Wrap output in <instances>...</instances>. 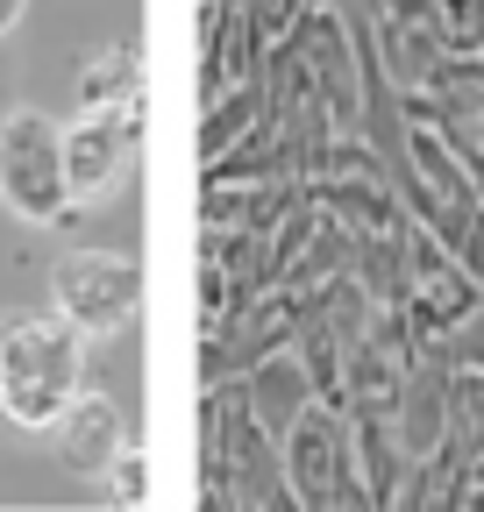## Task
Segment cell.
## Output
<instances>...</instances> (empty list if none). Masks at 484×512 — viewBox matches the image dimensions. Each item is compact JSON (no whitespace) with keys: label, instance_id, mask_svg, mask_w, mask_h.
I'll list each match as a JSON object with an SVG mask.
<instances>
[{"label":"cell","instance_id":"6da1fadb","mask_svg":"<svg viewBox=\"0 0 484 512\" xmlns=\"http://www.w3.org/2000/svg\"><path fill=\"white\" fill-rule=\"evenodd\" d=\"M86 356L93 342L72 328L65 313H43V320H22V328L0 335V413L15 427L43 434L65 399L86 384Z\"/></svg>","mask_w":484,"mask_h":512},{"label":"cell","instance_id":"7a4b0ae2","mask_svg":"<svg viewBox=\"0 0 484 512\" xmlns=\"http://www.w3.org/2000/svg\"><path fill=\"white\" fill-rule=\"evenodd\" d=\"M0 207L15 221H65V121H50L43 107L0 114Z\"/></svg>","mask_w":484,"mask_h":512},{"label":"cell","instance_id":"3957f363","mask_svg":"<svg viewBox=\"0 0 484 512\" xmlns=\"http://www.w3.org/2000/svg\"><path fill=\"white\" fill-rule=\"evenodd\" d=\"M278 470H285V498L292 505H371V491H363V477H356L349 420L328 399H314L278 434Z\"/></svg>","mask_w":484,"mask_h":512},{"label":"cell","instance_id":"277c9868","mask_svg":"<svg viewBox=\"0 0 484 512\" xmlns=\"http://www.w3.org/2000/svg\"><path fill=\"white\" fill-rule=\"evenodd\" d=\"M50 313H65L86 342L121 335L143 313V264L121 249H72L50 271Z\"/></svg>","mask_w":484,"mask_h":512},{"label":"cell","instance_id":"5b68a950","mask_svg":"<svg viewBox=\"0 0 484 512\" xmlns=\"http://www.w3.org/2000/svg\"><path fill=\"white\" fill-rule=\"evenodd\" d=\"M129 150H136V107H86L79 121H65V200H72V214L107 200L114 178L129 171Z\"/></svg>","mask_w":484,"mask_h":512},{"label":"cell","instance_id":"8992f818","mask_svg":"<svg viewBox=\"0 0 484 512\" xmlns=\"http://www.w3.org/2000/svg\"><path fill=\"white\" fill-rule=\"evenodd\" d=\"M43 434L57 441V463H65L72 477H100V470L114 463V448L129 441V427H121V406H114L107 392H86V384L65 399V413H57Z\"/></svg>","mask_w":484,"mask_h":512},{"label":"cell","instance_id":"52a82bcc","mask_svg":"<svg viewBox=\"0 0 484 512\" xmlns=\"http://www.w3.org/2000/svg\"><path fill=\"white\" fill-rule=\"evenodd\" d=\"M235 392H242V413H250L271 441L299 420V413H307L321 392H314V377H307V363H299L292 356V342H278V349H264L250 370H242V384H235Z\"/></svg>","mask_w":484,"mask_h":512},{"label":"cell","instance_id":"ba28073f","mask_svg":"<svg viewBox=\"0 0 484 512\" xmlns=\"http://www.w3.org/2000/svg\"><path fill=\"white\" fill-rule=\"evenodd\" d=\"M79 100H86V107H136V50H129V43H114V50L86 57Z\"/></svg>","mask_w":484,"mask_h":512},{"label":"cell","instance_id":"9c48e42d","mask_svg":"<svg viewBox=\"0 0 484 512\" xmlns=\"http://www.w3.org/2000/svg\"><path fill=\"white\" fill-rule=\"evenodd\" d=\"M100 477H107V491H114L121 505H143V498H150V456H143L136 441H121V448H114V463H107Z\"/></svg>","mask_w":484,"mask_h":512},{"label":"cell","instance_id":"30bf717a","mask_svg":"<svg viewBox=\"0 0 484 512\" xmlns=\"http://www.w3.org/2000/svg\"><path fill=\"white\" fill-rule=\"evenodd\" d=\"M250 8V29L264 36V43H285L292 29H299V15H314L321 0H242Z\"/></svg>","mask_w":484,"mask_h":512},{"label":"cell","instance_id":"8fae6325","mask_svg":"<svg viewBox=\"0 0 484 512\" xmlns=\"http://www.w3.org/2000/svg\"><path fill=\"white\" fill-rule=\"evenodd\" d=\"M22 15H29V0H0V36H8V29H15Z\"/></svg>","mask_w":484,"mask_h":512},{"label":"cell","instance_id":"7c38bea8","mask_svg":"<svg viewBox=\"0 0 484 512\" xmlns=\"http://www.w3.org/2000/svg\"><path fill=\"white\" fill-rule=\"evenodd\" d=\"M0 335H8V328H0Z\"/></svg>","mask_w":484,"mask_h":512}]
</instances>
